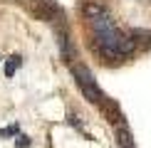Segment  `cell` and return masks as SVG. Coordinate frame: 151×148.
<instances>
[{
  "instance_id": "cell-1",
  "label": "cell",
  "mask_w": 151,
  "mask_h": 148,
  "mask_svg": "<svg viewBox=\"0 0 151 148\" xmlns=\"http://www.w3.org/2000/svg\"><path fill=\"white\" fill-rule=\"evenodd\" d=\"M72 74H74V79H77L79 89L84 91V96L89 99V101H94V104H104V96H102V91H99V86L94 84V79H92V74H89V69H87V67L74 64V67H72Z\"/></svg>"
},
{
  "instance_id": "cell-2",
  "label": "cell",
  "mask_w": 151,
  "mask_h": 148,
  "mask_svg": "<svg viewBox=\"0 0 151 148\" xmlns=\"http://www.w3.org/2000/svg\"><path fill=\"white\" fill-rule=\"evenodd\" d=\"M102 12H104V8H102V5H97V3H87V5H84V15L89 17V20L99 17Z\"/></svg>"
},
{
  "instance_id": "cell-3",
  "label": "cell",
  "mask_w": 151,
  "mask_h": 148,
  "mask_svg": "<svg viewBox=\"0 0 151 148\" xmlns=\"http://www.w3.org/2000/svg\"><path fill=\"white\" fill-rule=\"evenodd\" d=\"M60 47H62V52H65V54H72L70 40H67V35H65V32H60Z\"/></svg>"
},
{
  "instance_id": "cell-4",
  "label": "cell",
  "mask_w": 151,
  "mask_h": 148,
  "mask_svg": "<svg viewBox=\"0 0 151 148\" xmlns=\"http://www.w3.org/2000/svg\"><path fill=\"white\" fill-rule=\"evenodd\" d=\"M17 67H20V57H12V62H10V64H5V74H8V77H10V74L15 72Z\"/></svg>"
},
{
  "instance_id": "cell-5",
  "label": "cell",
  "mask_w": 151,
  "mask_h": 148,
  "mask_svg": "<svg viewBox=\"0 0 151 148\" xmlns=\"http://www.w3.org/2000/svg\"><path fill=\"white\" fill-rule=\"evenodd\" d=\"M17 146H20V148H25V146H30V138H25V136H20V138H17Z\"/></svg>"
}]
</instances>
